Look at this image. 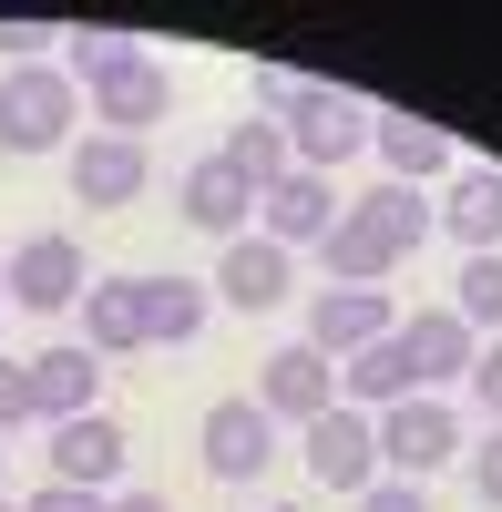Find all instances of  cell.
Wrapping results in <instances>:
<instances>
[{
	"label": "cell",
	"instance_id": "603a6c76",
	"mask_svg": "<svg viewBox=\"0 0 502 512\" xmlns=\"http://www.w3.org/2000/svg\"><path fill=\"white\" fill-rule=\"evenodd\" d=\"M226 164H236V175L246 185H287V175H298V154H287V123H267V113H246V123H226V144H216Z\"/></svg>",
	"mask_w": 502,
	"mask_h": 512
},
{
	"label": "cell",
	"instance_id": "8fae6325",
	"mask_svg": "<svg viewBox=\"0 0 502 512\" xmlns=\"http://www.w3.org/2000/svg\"><path fill=\"white\" fill-rule=\"evenodd\" d=\"M339 216H349V195L328 185V175H287V185L257 195V236L287 246V256H298V246H328V226H339Z\"/></svg>",
	"mask_w": 502,
	"mask_h": 512
},
{
	"label": "cell",
	"instance_id": "52a82bcc",
	"mask_svg": "<svg viewBox=\"0 0 502 512\" xmlns=\"http://www.w3.org/2000/svg\"><path fill=\"white\" fill-rule=\"evenodd\" d=\"M257 410L277 420V431H308L318 410H339V359H318L308 338L267 349V359H257Z\"/></svg>",
	"mask_w": 502,
	"mask_h": 512
},
{
	"label": "cell",
	"instance_id": "d6986e66",
	"mask_svg": "<svg viewBox=\"0 0 502 512\" xmlns=\"http://www.w3.org/2000/svg\"><path fill=\"white\" fill-rule=\"evenodd\" d=\"M318 267H328V287H380L390 267H400V236L369 216V205H349L339 226H328V246H318Z\"/></svg>",
	"mask_w": 502,
	"mask_h": 512
},
{
	"label": "cell",
	"instance_id": "3957f363",
	"mask_svg": "<svg viewBox=\"0 0 502 512\" xmlns=\"http://www.w3.org/2000/svg\"><path fill=\"white\" fill-rule=\"evenodd\" d=\"M82 287H93V267H82V236H62V226L21 236L11 267H0V297H11L21 318H62V308H82Z\"/></svg>",
	"mask_w": 502,
	"mask_h": 512
},
{
	"label": "cell",
	"instance_id": "cb8c5ba5",
	"mask_svg": "<svg viewBox=\"0 0 502 512\" xmlns=\"http://www.w3.org/2000/svg\"><path fill=\"white\" fill-rule=\"evenodd\" d=\"M451 318H462L472 338L482 328L502 338V256H462V277H451Z\"/></svg>",
	"mask_w": 502,
	"mask_h": 512
},
{
	"label": "cell",
	"instance_id": "f546056e",
	"mask_svg": "<svg viewBox=\"0 0 502 512\" xmlns=\"http://www.w3.org/2000/svg\"><path fill=\"white\" fill-rule=\"evenodd\" d=\"M52 41H72V31H52V21H0V62H41Z\"/></svg>",
	"mask_w": 502,
	"mask_h": 512
},
{
	"label": "cell",
	"instance_id": "7c38bea8",
	"mask_svg": "<svg viewBox=\"0 0 502 512\" xmlns=\"http://www.w3.org/2000/svg\"><path fill=\"white\" fill-rule=\"evenodd\" d=\"M390 287H318L308 297V349L318 359H359L369 338H390Z\"/></svg>",
	"mask_w": 502,
	"mask_h": 512
},
{
	"label": "cell",
	"instance_id": "4fadbf2b",
	"mask_svg": "<svg viewBox=\"0 0 502 512\" xmlns=\"http://www.w3.org/2000/svg\"><path fill=\"white\" fill-rule=\"evenodd\" d=\"M82 349H93V359H144L154 349L144 277H93V287H82Z\"/></svg>",
	"mask_w": 502,
	"mask_h": 512
},
{
	"label": "cell",
	"instance_id": "30bf717a",
	"mask_svg": "<svg viewBox=\"0 0 502 512\" xmlns=\"http://www.w3.org/2000/svg\"><path fill=\"white\" fill-rule=\"evenodd\" d=\"M123 461H134V441H123V420L113 410H82V420H62L52 431V482H72V492H123Z\"/></svg>",
	"mask_w": 502,
	"mask_h": 512
},
{
	"label": "cell",
	"instance_id": "5bb4252c",
	"mask_svg": "<svg viewBox=\"0 0 502 512\" xmlns=\"http://www.w3.org/2000/svg\"><path fill=\"white\" fill-rule=\"evenodd\" d=\"M205 287H216V308H246V318H267L277 297L298 287V256H287V246H267V236H236V246L216 256V277H205Z\"/></svg>",
	"mask_w": 502,
	"mask_h": 512
},
{
	"label": "cell",
	"instance_id": "8d00e7d4",
	"mask_svg": "<svg viewBox=\"0 0 502 512\" xmlns=\"http://www.w3.org/2000/svg\"><path fill=\"white\" fill-rule=\"evenodd\" d=\"M0 308H11V297H0Z\"/></svg>",
	"mask_w": 502,
	"mask_h": 512
},
{
	"label": "cell",
	"instance_id": "ba28073f",
	"mask_svg": "<svg viewBox=\"0 0 502 512\" xmlns=\"http://www.w3.org/2000/svg\"><path fill=\"white\" fill-rule=\"evenodd\" d=\"M62 175H72V205L113 216V205H144V185H154V154H144V144H123V134H72Z\"/></svg>",
	"mask_w": 502,
	"mask_h": 512
},
{
	"label": "cell",
	"instance_id": "4dcf8cb0",
	"mask_svg": "<svg viewBox=\"0 0 502 512\" xmlns=\"http://www.w3.org/2000/svg\"><path fill=\"white\" fill-rule=\"evenodd\" d=\"M472 492H482V512H502V431L472 441Z\"/></svg>",
	"mask_w": 502,
	"mask_h": 512
},
{
	"label": "cell",
	"instance_id": "8992f818",
	"mask_svg": "<svg viewBox=\"0 0 502 512\" xmlns=\"http://www.w3.org/2000/svg\"><path fill=\"white\" fill-rule=\"evenodd\" d=\"M298 461H308V482L318 492H339V502H359L369 482H380V431H369V410H318L308 431H298Z\"/></svg>",
	"mask_w": 502,
	"mask_h": 512
},
{
	"label": "cell",
	"instance_id": "d590c367",
	"mask_svg": "<svg viewBox=\"0 0 502 512\" xmlns=\"http://www.w3.org/2000/svg\"><path fill=\"white\" fill-rule=\"evenodd\" d=\"M0 267H11V256H0Z\"/></svg>",
	"mask_w": 502,
	"mask_h": 512
},
{
	"label": "cell",
	"instance_id": "44dd1931",
	"mask_svg": "<svg viewBox=\"0 0 502 512\" xmlns=\"http://www.w3.org/2000/svg\"><path fill=\"white\" fill-rule=\"evenodd\" d=\"M339 400L369 410V420L400 410V400H421V390H410V359H400V328H390V338H369L359 359H339Z\"/></svg>",
	"mask_w": 502,
	"mask_h": 512
},
{
	"label": "cell",
	"instance_id": "7402d4cb",
	"mask_svg": "<svg viewBox=\"0 0 502 512\" xmlns=\"http://www.w3.org/2000/svg\"><path fill=\"white\" fill-rule=\"evenodd\" d=\"M144 318H154V349H185V338H205V318H216V287L205 277H144Z\"/></svg>",
	"mask_w": 502,
	"mask_h": 512
},
{
	"label": "cell",
	"instance_id": "277c9868",
	"mask_svg": "<svg viewBox=\"0 0 502 512\" xmlns=\"http://www.w3.org/2000/svg\"><path fill=\"white\" fill-rule=\"evenodd\" d=\"M369 123H380V113H369L359 93H328V82H308V103L287 113V154H298V175H328V185H339V164L369 154Z\"/></svg>",
	"mask_w": 502,
	"mask_h": 512
},
{
	"label": "cell",
	"instance_id": "4316f807",
	"mask_svg": "<svg viewBox=\"0 0 502 512\" xmlns=\"http://www.w3.org/2000/svg\"><path fill=\"white\" fill-rule=\"evenodd\" d=\"M462 390H472V410H482V431H502V338H482V359L462 369Z\"/></svg>",
	"mask_w": 502,
	"mask_h": 512
},
{
	"label": "cell",
	"instance_id": "d4e9b609",
	"mask_svg": "<svg viewBox=\"0 0 502 512\" xmlns=\"http://www.w3.org/2000/svg\"><path fill=\"white\" fill-rule=\"evenodd\" d=\"M134 62H144L134 31H72V82H82V93H103V82L134 72Z\"/></svg>",
	"mask_w": 502,
	"mask_h": 512
},
{
	"label": "cell",
	"instance_id": "e575fe53",
	"mask_svg": "<svg viewBox=\"0 0 502 512\" xmlns=\"http://www.w3.org/2000/svg\"><path fill=\"white\" fill-rule=\"evenodd\" d=\"M0 512H21V502H11V492H0Z\"/></svg>",
	"mask_w": 502,
	"mask_h": 512
},
{
	"label": "cell",
	"instance_id": "d6a6232c",
	"mask_svg": "<svg viewBox=\"0 0 502 512\" xmlns=\"http://www.w3.org/2000/svg\"><path fill=\"white\" fill-rule=\"evenodd\" d=\"M21 512H113L103 492H72V482H41V492H21Z\"/></svg>",
	"mask_w": 502,
	"mask_h": 512
},
{
	"label": "cell",
	"instance_id": "9c48e42d",
	"mask_svg": "<svg viewBox=\"0 0 502 512\" xmlns=\"http://www.w3.org/2000/svg\"><path fill=\"white\" fill-rule=\"evenodd\" d=\"M175 216H185L195 236L236 246V236H246V216H257V185H246V175H236L226 154H195L185 175H175Z\"/></svg>",
	"mask_w": 502,
	"mask_h": 512
},
{
	"label": "cell",
	"instance_id": "6da1fadb",
	"mask_svg": "<svg viewBox=\"0 0 502 512\" xmlns=\"http://www.w3.org/2000/svg\"><path fill=\"white\" fill-rule=\"evenodd\" d=\"M82 82L62 62H11L0 72V154H72Z\"/></svg>",
	"mask_w": 502,
	"mask_h": 512
},
{
	"label": "cell",
	"instance_id": "836d02e7",
	"mask_svg": "<svg viewBox=\"0 0 502 512\" xmlns=\"http://www.w3.org/2000/svg\"><path fill=\"white\" fill-rule=\"evenodd\" d=\"M113 512H175L164 492H113Z\"/></svg>",
	"mask_w": 502,
	"mask_h": 512
},
{
	"label": "cell",
	"instance_id": "1f68e13d",
	"mask_svg": "<svg viewBox=\"0 0 502 512\" xmlns=\"http://www.w3.org/2000/svg\"><path fill=\"white\" fill-rule=\"evenodd\" d=\"M349 512H431V492H421V482H369Z\"/></svg>",
	"mask_w": 502,
	"mask_h": 512
},
{
	"label": "cell",
	"instance_id": "ac0fdd59",
	"mask_svg": "<svg viewBox=\"0 0 502 512\" xmlns=\"http://www.w3.org/2000/svg\"><path fill=\"white\" fill-rule=\"evenodd\" d=\"M164 113H175V72H164L154 52H144L134 72H113L103 93H93V123H103V134H123V144H144Z\"/></svg>",
	"mask_w": 502,
	"mask_h": 512
},
{
	"label": "cell",
	"instance_id": "ffe728a7",
	"mask_svg": "<svg viewBox=\"0 0 502 512\" xmlns=\"http://www.w3.org/2000/svg\"><path fill=\"white\" fill-rule=\"evenodd\" d=\"M431 226L462 236V256H502V175H492V164H462V175H451V205Z\"/></svg>",
	"mask_w": 502,
	"mask_h": 512
},
{
	"label": "cell",
	"instance_id": "9a60e30c",
	"mask_svg": "<svg viewBox=\"0 0 502 512\" xmlns=\"http://www.w3.org/2000/svg\"><path fill=\"white\" fill-rule=\"evenodd\" d=\"M400 359H410V390L421 400H441L451 379H462L472 359H482V338L451 318V308H410V328H400Z\"/></svg>",
	"mask_w": 502,
	"mask_h": 512
},
{
	"label": "cell",
	"instance_id": "83f0119b",
	"mask_svg": "<svg viewBox=\"0 0 502 512\" xmlns=\"http://www.w3.org/2000/svg\"><path fill=\"white\" fill-rule=\"evenodd\" d=\"M298 103H308V72H287V62H267V72H257V113H267V123H287Z\"/></svg>",
	"mask_w": 502,
	"mask_h": 512
},
{
	"label": "cell",
	"instance_id": "e0dca14e",
	"mask_svg": "<svg viewBox=\"0 0 502 512\" xmlns=\"http://www.w3.org/2000/svg\"><path fill=\"white\" fill-rule=\"evenodd\" d=\"M369 154L390 164V185H451V175H462L451 134L421 123V113H380V123H369Z\"/></svg>",
	"mask_w": 502,
	"mask_h": 512
},
{
	"label": "cell",
	"instance_id": "5b68a950",
	"mask_svg": "<svg viewBox=\"0 0 502 512\" xmlns=\"http://www.w3.org/2000/svg\"><path fill=\"white\" fill-rule=\"evenodd\" d=\"M195 461H205V472H216L226 492H246V482H267L277 472V420L257 410V400H216V410H205L195 420Z\"/></svg>",
	"mask_w": 502,
	"mask_h": 512
},
{
	"label": "cell",
	"instance_id": "484cf974",
	"mask_svg": "<svg viewBox=\"0 0 502 512\" xmlns=\"http://www.w3.org/2000/svg\"><path fill=\"white\" fill-rule=\"evenodd\" d=\"M349 205H369V216H380L390 236H400V256H421V236H431V205H421V185H369V195H349Z\"/></svg>",
	"mask_w": 502,
	"mask_h": 512
},
{
	"label": "cell",
	"instance_id": "f1b7e54d",
	"mask_svg": "<svg viewBox=\"0 0 502 512\" xmlns=\"http://www.w3.org/2000/svg\"><path fill=\"white\" fill-rule=\"evenodd\" d=\"M31 420H41V410H31V369H21V359H0V441L31 431Z\"/></svg>",
	"mask_w": 502,
	"mask_h": 512
},
{
	"label": "cell",
	"instance_id": "2e32d148",
	"mask_svg": "<svg viewBox=\"0 0 502 512\" xmlns=\"http://www.w3.org/2000/svg\"><path fill=\"white\" fill-rule=\"evenodd\" d=\"M21 369H31V410H41V431H62V420L103 410V359L82 349V338H62V349H41V359H21Z\"/></svg>",
	"mask_w": 502,
	"mask_h": 512
},
{
	"label": "cell",
	"instance_id": "7a4b0ae2",
	"mask_svg": "<svg viewBox=\"0 0 502 512\" xmlns=\"http://www.w3.org/2000/svg\"><path fill=\"white\" fill-rule=\"evenodd\" d=\"M369 431H380V482H431V472H451V461L472 451L451 400H400V410L369 420Z\"/></svg>",
	"mask_w": 502,
	"mask_h": 512
}]
</instances>
